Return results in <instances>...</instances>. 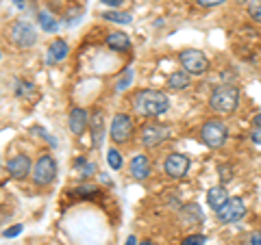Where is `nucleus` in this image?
Segmentation results:
<instances>
[{"label":"nucleus","mask_w":261,"mask_h":245,"mask_svg":"<svg viewBox=\"0 0 261 245\" xmlns=\"http://www.w3.org/2000/svg\"><path fill=\"white\" fill-rule=\"evenodd\" d=\"M133 107L144 117H159L170 109V98L157 89H142L133 98Z\"/></svg>","instance_id":"obj_1"},{"label":"nucleus","mask_w":261,"mask_h":245,"mask_svg":"<svg viewBox=\"0 0 261 245\" xmlns=\"http://www.w3.org/2000/svg\"><path fill=\"white\" fill-rule=\"evenodd\" d=\"M209 107L222 113V115H228L233 113L235 109L240 107V89L235 85H222V87H216L209 96Z\"/></svg>","instance_id":"obj_2"},{"label":"nucleus","mask_w":261,"mask_h":245,"mask_svg":"<svg viewBox=\"0 0 261 245\" xmlns=\"http://www.w3.org/2000/svg\"><path fill=\"white\" fill-rule=\"evenodd\" d=\"M9 42L20 48V50H27V48H33L37 44V30L31 22L27 20H15L11 26H9Z\"/></svg>","instance_id":"obj_3"},{"label":"nucleus","mask_w":261,"mask_h":245,"mask_svg":"<svg viewBox=\"0 0 261 245\" xmlns=\"http://www.w3.org/2000/svg\"><path fill=\"white\" fill-rule=\"evenodd\" d=\"M200 139H202V143L211 150L222 148V145L226 143V139H228V130L224 126V121H220V119L205 121V124H202V130H200Z\"/></svg>","instance_id":"obj_4"},{"label":"nucleus","mask_w":261,"mask_h":245,"mask_svg":"<svg viewBox=\"0 0 261 245\" xmlns=\"http://www.w3.org/2000/svg\"><path fill=\"white\" fill-rule=\"evenodd\" d=\"M57 178V161L50 154H44L33 165V182L37 187H48Z\"/></svg>","instance_id":"obj_5"},{"label":"nucleus","mask_w":261,"mask_h":245,"mask_svg":"<svg viewBox=\"0 0 261 245\" xmlns=\"http://www.w3.org/2000/svg\"><path fill=\"white\" fill-rule=\"evenodd\" d=\"M178 61H181L183 70L187 72V74L200 76V74H205V72L209 70V59L200 50H194V48L183 50L181 54H178Z\"/></svg>","instance_id":"obj_6"},{"label":"nucleus","mask_w":261,"mask_h":245,"mask_svg":"<svg viewBox=\"0 0 261 245\" xmlns=\"http://www.w3.org/2000/svg\"><path fill=\"white\" fill-rule=\"evenodd\" d=\"M216 215H218V219L222 224H235V222H240V219L246 215V204H244L242 198H231L216 210Z\"/></svg>","instance_id":"obj_7"},{"label":"nucleus","mask_w":261,"mask_h":245,"mask_svg":"<svg viewBox=\"0 0 261 245\" xmlns=\"http://www.w3.org/2000/svg\"><path fill=\"white\" fill-rule=\"evenodd\" d=\"M111 139L116 143H126L130 137H133V119L126 113H118V115H113L111 119Z\"/></svg>","instance_id":"obj_8"},{"label":"nucleus","mask_w":261,"mask_h":245,"mask_svg":"<svg viewBox=\"0 0 261 245\" xmlns=\"http://www.w3.org/2000/svg\"><path fill=\"white\" fill-rule=\"evenodd\" d=\"M187 169H190V159L185 157V154H170L163 163V171L170 176V178H183L187 174Z\"/></svg>","instance_id":"obj_9"},{"label":"nucleus","mask_w":261,"mask_h":245,"mask_svg":"<svg viewBox=\"0 0 261 245\" xmlns=\"http://www.w3.org/2000/svg\"><path fill=\"white\" fill-rule=\"evenodd\" d=\"M168 137V128H163L159 124H144L142 126V143L146 148H154V145H159L161 141H166Z\"/></svg>","instance_id":"obj_10"},{"label":"nucleus","mask_w":261,"mask_h":245,"mask_svg":"<svg viewBox=\"0 0 261 245\" xmlns=\"http://www.w3.org/2000/svg\"><path fill=\"white\" fill-rule=\"evenodd\" d=\"M7 171L15 180H22V178H27L31 174V159L27 154H18V157L9 159L7 161Z\"/></svg>","instance_id":"obj_11"},{"label":"nucleus","mask_w":261,"mask_h":245,"mask_svg":"<svg viewBox=\"0 0 261 245\" xmlns=\"http://www.w3.org/2000/svg\"><path fill=\"white\" fill-rule=\"evenodd\" d=\"M87 124H89V115H87V111L85 109H81V107H74L70 111V115H68V126H70V133L72 135H76L81 137L87 130Z\"/></svg>","instance_id":"obj_12"},{"label":"nucleus","mask_w":261,"mask_h":245,"mask_svg":"<svg viewBox=\"0 0 261 245\" xmlns=\"http://www.w3.org/2000/svg\"><path fill=\"white\" fill-rule=\"evenodd\" d=\"M70 54V46L68 42H63V39H55V42L48 46V52H46V63L53 65V63H61L68 59Z\"/></svg>","instance_id":"obj_13"},{"label":"nucleus","mask_w":261,"mask_h":245,"mask_svg":"<svg viewBox=\"0 0 261 245\" xmlns=\"http://www.w3.org/2000/svg\"><path fill=\"white\" fill-rule=\"evenodd\" d=\"M130 176L135 178V180H146V178L150 176V161L148 157H144V154H137L130 161Z\"/></svg>","instance_id":"obj_14"},{"label":"nucleus","mask_w":261,"mask_h":245,"mask_svg":"<svg viewBox=\"0 0 261 245\" xmlns=\"http://www.w3.org/2000/svg\"><path fill=\"white\" fill-rule=\"evenodd\" d=\"M107 46L111 48V50H116V52H128L130 50V37L126 35V33H122V30L109 33L107 35Z\"/></svg>","instance_id":"obj_15"},{"label":"nucleus","mask_w":261,"mask_h":245,"mask_svg":"<svg viewBox=\"0 0 261 245\" xmlns=\"http://www.w3.org/2000/svg\"><path fill=\"white\" fill-rule=\"evenodd\" d=\"M226 200H228V195H226L224 187H214V189L207 191V204H209V206L214 208V210H218Z\"/></svg>","instance_id":"obj_16"},{"label":"nucleus","mask_w":261,"mask_h":245,"mask_svg":"<svg viewBox=\"0 0 261 245\" xmlns=\"http://www.w3.org/2000/svg\"><path fill=\"white\" fill-rule=\"evenodd\" d=\"M168 87L170 89H185L190 87V74H187L185 70H178V72H172V74L168 76Z\"/></svg>","instance_id":"obj_17"},{"label":"nucleus","mask_w":261,"mask_h":245,"mask_svg":"<svg viewBox=\"0 0 261 245\" xmlns=\"http://www.w3.org/2000/svg\"><path fill=\"white\" fill-rule=\"evenodd\" d=\"M92 137H94V145L98 148L105 139V124H102V113L100 111H98L94 115V119H92Z\"/></svg>","instance_id":"obj_18"},{"label":"nucleus","mask_w":261,"mask_h":245,"mask_svg":"<svg viewBox=\"0 0 261 245\" xmlns=\"http://www.w3.org/2000/svg\"><path fill=\"white\" fill-rule=\"evenodd\" d=\"M37 22H39V26L44 28V33H57L59 30V22H57L48 11H39L37 13Z\"/></svg>","instance_id":"obj_19"},{"label":"nucleus","mask_w":261,"mask_h":245,"mask_svg":"<svg viewBox=\"0 0 261 245\" xmlns=\"http://www.w3.org/2000/svg\"><path fill=\"white\" fill-rule=\"evenodd\" d=\"M102 18L109 20V22H116V24H130V22H133V15H130V13H122V11H116V9L105 11Z\"/></svg>","instance_id":"obj_20"},{"label":"nucleus","mask_w":261,"mask_h":245,"mask_svg":"<svg viewBox=\"0 0 261 245\" xmlns=\"http://www.w3.org/2000/svg\"><path fill=\"white\" fill-rule=\"evenodd\" d=\"M74 169H79V174L83 176V178H89V176L98 174V167L94 165V163H87L85 159H79V161H74Z\"/></svg>","instance_id":"obj_21"},{"label":"nucleus","mask_w":261,"mask_h":245,"mask_svg":"<svg viewBox=\"0 0 261 245\" xmlns=\"http://www.w3.org/2000/svg\"><path fill=\"white\" fill-rule=\"evenodd\" d=\"M133 76H135L133 68H126V70H124V74H122V78H120L118 83H116V91H126L128 85L133 83Z\"/></svg>","instance_id":"obj_22"},{"label":"nucleus","mask_w":261,"mask_h":245,"mask_svg":"<svg viewBox=\"0 0 261 245\" xmlns=\"http://www.w3.org/2000/svg\"><path fill=\"white\" fill-rule=\"evenodd\" d=\"M107 163H109L111 169L118 171V169L122 167V154H120L116 148H109V150H107Z\"/></svg>","instance_id":"obj_23"},{"label":"nucleus","mask_w":261,"mask_h":245,"mask_svg":"<svg viewBox=\"0 0 261 245\" xmlns=\"http://www.w3.org/2000/svg\"><path fill=\"white\" fill-rule=\"evenodd\" d=\"M248 13L252 20L261 22V0H248Z\"/></svg>","instance_id":"obj_24"},{"label":"nucleus","mask_w":261,"mask_h":245,"mask_svg":"<svg viewBox=\"0 0 261 245\" xmlns=\"http://www.w3.org/2000/svg\"><path fill=\"white\" fill-rule=\"evenodd\" d=\"M205 241H207L205 234H190L181 241V245H205Z\"/></svg>","instance_id":"obj_25"},{"label":"nucleus","mask_w":261,"mask_h":245,"mask_svg":"<svg viewBox=\"0 0 261 245\" xmlns=\"http://www.w3.org/2000/svg\"><path fill=\"white\" fill-rule=\"evenodd\" d=\"M22 230H24L22 224H15L11 228H7V230H3V236H5V239H13V236H20Z\"/></svg>","instance_id":"obj_26"},{"label":"nucleus","mask_w":261,"mask_h":245,"mask_svg":"<svg viewBox=\"0 0 261 245\" xmlns=\"http://www.w3.org/2000/svg\"><path fill=\"white\" fill-rule=\"evenodd\" d=\"M250 139H252V143L261 145V126H255L250 130Z\"/></svg>","instance_id":"obj_27"},{"label":"nucleus","mask_w":261,"mask_h":245,"mask_svg":"<svg viewBox=\"0 0 261 245\" xmlns=\"http://www.w3.org/2000/svg\"><path fill=\"white\" fill-rule=\"evenodd\" d=\"M200 7H216V5H222V3H226V0H196Z\"/></svg>","instance_id":"obj_28"},{"label":"nucleus","mask_w":261,"mask_h":245,"mask_svg":"<svg viewBox=\"0 0 261 245\" xmlns=\"http://www.w3.org/2000/svg\"><path fill=\"white\" fill-rule=\"evenodd\" d=\"M248 243H250V245H261V232H252Z\"/></svg>","instance_id":"obj_29"},{"label":"nucleus","mask_w":261,"mask_h":245,"mask_svg":"<svg viewBox=\"0 0 261 245\" xmlns=\"http://www.w3.org/2000/svg\"><path fill=\"white\" fill-rule=\"evenodd\" d=\"M100 3H105L107 7H111V9H116V7L122 5V0H100Z\"/></svg>","instance_id":"obj_30"},{"label":"nucleus","mask_w":261,"mask_h":245,"mask_svg":"<svg viewBox=\"0 0 261 245\" xmlns=\"http://www.w3.org/2000/svg\"><path fill=\"white\" fill-rule=\"evenodd\" d=\"M126 245H137V239H135V236H128V239H126Z\"/></svg>","instance_id":"obj_31"},{"label":"nucleus","mask_w":261,"mask_h":245,"mask_svg":"<svg viewBox=\"0 0 261 245\" xmlns=\"http://www.w3.org/2000/svg\"><path fill=\"white\" fill-rule=\"evenodd\" d=\"M15 7H18V9H24L27 5H24V0H15Z\"/></svg>","instance_id":"obj_32"},{"label":"nucleus","mask_w":261,"mask_h":245,"mask_svg":"<svg viewBox=\"0 0 261 245\" xmlns=\"http://www.w3.org/2000/svg\"><path fill=\"white\" fill-rule=\"evenodd\" d=\"M255 124H257V126H261V113H259V115L255 117Z\"/></svg>","instance_id":"obj_33"},{"label":"nucleus","mask_w":261,"mask_h":245,"mask_svg":"<svg viewBox=\"0 0 261 245\" xmlns=\"http://www.w3.org/2000/svg\"><path fill=\"white\" fill-rule=\"evenodd\" d=\"M140 245H154V243H152V241H142Z\"/></svg>","instance_id":"obj_34"},{"label":"nucleus","mask_w":261,"mask_h":245,"mask_svg":"<svg viewBox=\"0 0 261 245\" xmlns=\"http://www.w3.org/2000/svg\"><path fill=\"white\" fill-rule=\"evenodd\" d=\"M0 59H3V52H0Z\"/></svg>","instance_id":"obj_35"}]
</instances>
